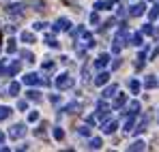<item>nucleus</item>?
Returning a JSON list of instances; mask_svg holds the SVG:
<instances>
[{
  "label": "nucleus",
  "mask_w": 159,
  "mask_h": 152,
  "mask_svg": "<svg viewBox=\"0 0 159 152\" xmlns=\"http://www.w3.org/2000/svg\"><path fill=\"white\" fill-rule=\"evenodd\" d=\"M73 34H75V39H78L80 50H82V47H86V50L95 47V39H93V34H90V32H86L84 28H75V30H73Z\"/></svg>",
  "instance_id": "obj_1"
},
{
  "label": "nucleus",
  "mask_w": 159,
  "mask_h": 152,
  "mask_svg": "<svg viewBox=\"0 0 159 152\" xmlns=\"http://www.w3.org/2000/svg\"><path fill=\"white\" fill-rule=\"evenodd\" d=\"M127 45V28L125 26H120V30L116 32V37H114V43H112V51L114 54H120V50Z\"/></svg>",
  "instance_id": "obj_2"
},
{
  "label": "nucleus",
  "mask_w": 159,
  "mask_h": 152,
  "mask_svg": "<svg viewBox=\"0 0 159 152\" xmlns=\"http://www.w3.org/2000/svg\"><path fill=\"white\" fill-rule=\"evenodd\" d=\"M56 86L60 90H69V88H73V79H71L69 73H60V75L56 77Z\"/></svg>",
  "instance_id": "obj_3"
},
{
  "label": "nucleus",
  "mask_w": 159,
  "mask_h": 152,
  "mask_svg": "<svg viewBox=\"0 0 159 152\" xmlns=\"http://www.w3.org/2000/svg\"><path fill=\"white\" fill-rule=\"evenodd\" d=\"M131 17H140V15H144L146 13V4L144 2H135L133 7H129V11H127Z\"/></svg>",
  "instance_id": "obj_4"
},
{
  "label": "nucleus",
  "mask_w": 159,
  "mask_h": 152,
  "mask_svg": "<svg viewBox=\"0 0 159 152\" xmlns=\"http://www.w3.org/2000/svg\"><path fill=\"white\" fill-rule=\"evenodd\" d=\"M9 135H11L13 139L24 137V135H26V124H22V122H20V124H13V127H11V131H9Z\"/></svg>",
  "instance_id": "obj_5"
},
{
  "label": "nucleus",
  "mask_w": 159,
  "mask_h": 152,
  "mask_svg": "<svg viewBox=\"0 0 159 152\" xmlns=\"http://www.w3.org/2000/svg\"><path fill=\"white\" fill-rule=\"evenodd\" d=\"M95 116H97V118L103 122L107 116H110V105H106L103 101H99V103H97V114H95Z\"/></svg>",
  "instance_id": "obj_6"
},
{
  "label": "nucleus",
  "mask_w": 159,
  "mask_h": 152,
  "mask_svg": "<svg viewBox=\"0 0 159 152\" xmlns=\"http://www.w3.org/2000/svg\"><path fill=\"white\" fill-rule=\"evenodd\" d=\"M71 22H69V20H65V17H60V20H56V22H54V32H60V30H71Z\"/></svg>",
  "instance_id": "obj_7"
},
{
  "label": "nucleus",
  "mask_w": 159,
  "mask_h": 152,
  "mask_svg": "<svg viewBox=\"0 0 159 152\" xmlns=\"http://www.w3.org/2000/svg\"><path fill=\"white\" fill-rule=\"evenodd\" d=\"M24 84H26V86H39V84H43V77L37 75V73H28V75L24 77Z\"/></svg>",
  "instance_id": "obj_8"
},
{
  "label": "nucleus",
  "mask_w": 159,
  "mask_h": 152,
  "mask_svg": "<svg viewBox=\"0 0 159 152\" xmlns=\"http://www.w3.org/2000/svg\"><path fill=\"white\" fill-rule=\"evenodd\" d=\"M107 64H110V54H101V56L95 60V69H99V71L106 69Z\"/></svg>",
  "instance_id": "obj_9"
},
{
  "label": "nucleus",
  "mask_w": 159,
  "mask_h": 152,
  "mask_svg": "<svg viewBox=\"0 0 159 152\" xmlns=\"http://www.w3.org/2000/svg\"><path fill=\"white\" fill-rule=\"evenodd\" d=\"M116 127H118L116 120H110V122H106V124L101 122V131H103V135H112V133L116 131Z\"/></svg>",
  "instance_id": "obj_10"
},
{
  "label": "nucleus",
  "mask_w": 159,
  "mask_h": 152,
  "mask_svg": "<svg viewBox=\"0 0 159 152\" xmlns=\"http://www.w3.org/2000/svg\"><path fill=\"white\" fill-rule=\"evenodd\" d=\"M7 13L9 15H22L24 13V4H9L7 7Z\"/></svg>",
  "instance_id": "obj_11"
},
{
  "label": "nucleus",
  "mask_w": 159,
  "mask_h": 152,
  "mask_svg": "<svg viewBox=\"0 0 159 152\" xmlns=\"http://www.w3.org/2000/svg\"><path fill=\"white\" fill-rule=\"evenodd\" d=\"M107 81H110V73H106V71H101L99 75L95 77V86H106Z\"/></svg>",
  "instance_id": "obj_12"
},
{
  "label": "nucleus",
  "mask_w": 159,
  "mask_h": 152,
  "mask_svg": "<svg viewBox=\"0 0 159 152\" xmlns=\"http://www.w3.org/2000/svg\"><path fill=\"white\" fill-rule=\"evenodd\" d=\"M20 92H22V86H20L17 81H11V84H9V94H11V97H17Z\"/></svg>",
  "instance_id": "obj_13"
},
{
  "label": "nucleus",
  "mask_w": 159,
  "mask_h": 152,
  "mask_svg": "<svg viewBox=\"0 0 159 152\" xmlns=\"http://www.w3.org/2000/svg\"><path fill=\"white\" fill-rule=\"evenodd\" d=\"M131 45H135V47H142L144 45V37H142V32H135L131 37Z\"/></svg>",
  "instance_id": "obj_14"
},
{
  "label": "nucleus",
  "mask_w": 159,
  "mask_h": 152,
  "mask_svg": "<svg viewBox=\"0 0 159 152\" xmlns=\"http://www.w3.org/2000/svg\"><path fill=\"white\" fill-rule=\"evenodd\" d=\"M135 118H138V114H129V118H127V122H125V131H127V133H129V131H133Z\"/></svg>",
  "instance_id": "obj_15"
},
{
  "label": "nucleus",
  "mask_w": 159,
  "mask_h": 152,
  "mask_svg": "<svg viewBox=\"0 0 159 152\" xmlns=\"http://www.w3.org/2000/svg\"><path fill=\"white\" fill-rule=\"evenodd\" d=\"M116 92H118V86H116V84H112V86H107L106 90H103V99H107V97H114Z\"/></svg>",
  "instance_id": "obj_16"
},
{
  "label": "nucleus",
  "mask_w": 159,
  "mask_h": 152,
  "mask_svg": "<svg viewBox=\"0 0 159 152\" xmlns=\"http://www.w3.org/2000/svg\"><path fill=\"white\" fill-rule=\"evenodd\" d=\"M123 105H127V94H123V92H120V94L116 97V101H114V107H116V109H120Z\"/></svg>",
  "instance_id": "obj_17"
},
{
  "label": "nucleus",
  "mask_w": 159,
  "mask_h": 152,
  "mask_svg": "<svg viewBox=\"0 0 159 152\" xmlns=\"http://www.w3.org/2000/svg\"><path fill=\"white\" fill-rule=\"evenodd\" d=\"M20 71H22V64H20V62H17V60H15V62H13V64H11V69H9V71H7V75H17V73H20Z\"/></svg>",
  "instance_id": "obj_18"
},
{
  "label": "nucleus",
  "mask_w": 159,
  "mask_h": 152,
  "mask_svg": "<svg viewBox=\"0 0 159 152\" xmlns=\"http://www.w3.org/2000/svg\"><path fill=\"white\" fill-rule=\"evenodd\" d=\"M146 148V144L142 141V139H138V141H133L131 146H129V152H135V150H144Z\"/></svg>",
  "instance_id": "obj_19"
},
{
  "label": "nucleus",
  "mask_w": 159,
  "mask_h": 152,
  "mask_svg": "<svg viewBox=\"0 0 159 152\" xmlns=\"http://www.w3.org/2000/svg\"><path fill=\"white\" fill-rule=\"evenodd\" d=\"M11 114H13V109H11V107H7V105H0V120L9 118Z\"/></svg>",
  "instance_id": "obj_20"
},
{
  "label": "nucleus",
  "mask_w": 159,
  "mask_h": 152,
  "mask_svg": "<svg viewBox=\"0 0 159 152\" xmlns=\"http://www.w3.org/2000/svg\"><path fill=\"white\" fill-rule=\"evenodd\" d=\"M140 109H142V105H140V101H131L129 103V114H140Z\"/></svg>",
  "instance_id": "obj_21"
},
{
  "label": "nucleus",
  "mask_w": 159,
  "mask_h": 152,
  "mask_svg": "<svg viewBox=\"0 0 159 152\" xmlns=\"http://www.w3.org/2000/svg\"><path fill=\"white\" fill-rule=\"evenodd\" d=\"M62 111H65V114H78V111H80V105H78V103H69Z\"/></svg>",
  "instance_id": "obj_22"
},
{
  "label": "nucleus",
  "mask_w": 159,
  "mask_h": 152,
  "mask_svg": "<svg viewBox=\"0 0 159 152\" xmlns=\"http://www.w3.org/2000/svg\"><path fill=\"white\" fill-rule=\"evenodd\" d=\"M20 39H22L24 43H34V41H37L32 32H22V34H20Z\"/></svg>",
  "instance_id": "obj_23"
},
{
  "label": "nucleus",
  "mask_w": 159,
  "mask_h": 152,
  "mask_svg": "<svg viewBox=\"0 0 159 152\" xmlns=\"http://www.w3.org/2000/svg\"><path fill=\"white\" fill-rule=\"evenodd\" d=\"M45 43H48V45H50L52 50H58V47H60V43H58V41L54 39L52 34H48V37H45Z\"/></svg>",
  "instance_id": "obj_24"
},
{
  "label": "nucleus",
  "mask_w": 159,
  "mask_h": 152,
  "mask_svg": "<svg viewBox=\"0 0 159 152\" xmlns=\"http://www.w3.org/2000/svg\"><path fill=\"white\" fill-rule=\"evenodd\" d=\"M101 144H103V141H101L99 137H95V139H90V141H88V148H90V150H99V148H101Z\"/></svg>",
  "instance_id": "obj_25"
},
{
  "label": "nucleus",
  "mask_w": 159,
  "mask_h": 152,
  "mask_svg": "<svg viewBox=\"0 0 159 152\" xmlns=\"http://www.w3.org/2000/svg\"><path fill=\"white\" fill-rule=\"evenodd\" d=\"M26 97L30 99V101H41V92H39V90H28Z\"/></svg>",
  "instance_id": "obj_26"
},
{
  "label": "nucleus",
  "mask_w": 159,
  "mask_h": 152,
  "mask_svg": "<svg viewBox=\"0 0 159 152\" xmlns=\"http://www.w3.org/2000/svg\"><path fill=\"white\" fill-rule=\"evenodd\" d=\"M135 69H138V71H142V69H144V51H142V54H138V58H135Z\"/></svg>",
  "instance_id": "obj_27"
},
{
  "label": "nucleus",
  "mask_w": 159,
  "mask_h": 152,
  "mask_svg": "<svg viewBox=\"0 0 159 152\" xmlns=\"http://www.w3.org/2000/svg\"><path fill=\"white\" fill-rule=\"evenodd\" d=\"M157 79H155V77H146V81H144V86H146V88H148V90H153V88H157Z\"/></svg>",
  "instance_id": "obj_28"
},
{
  "label": "nucleus",
  "mask_w": 159,
  "mask_h": 152,
  "mask_svg": "<svg viewBox=\"0 0 159 152\" xmlns=\"http://www.w3.org/2000/svg\"><path fill=\"white\" fill-rule=\"evenodd\" d=\"M54 139H56V141H62V139H65V131H62L60 127L54 128Z\"/></svg>",
  "instance_id": "obj_29"
},
{
  "label": "nucleus",
  "mask_w": 159,
  "mask_h": 152,
  "mask_svg": "<svg viewBox=\"0 0 159 152\" xmlns=\"http://www.w3.org/2000/svg\"><path fill=\"white\" fill-rule=\"evenodd\" d=\"M148 17H151V22H155V20L159 17V4H155V7L148 11Z\"/></svg>",
  "instance_id": "obj_30"
},
{
  "label": "nucleus",
  "mask_w": 159,
  "mask_h": 152,
  "mask_svg": "<svg viewBox=\"0 0 159 152\" xmlns=\"http://www.w3.org/2000/svg\"><path fill=\"white\" fill-rule=\"evenodd\" d=\"M129 88H131V92L138 94V92H140V88H142V84H140L138 79H131V81H129Z\"/></svg>",
  "instance_id": "obj_31"
},
{
  "label": "nucleus",
  "mask_w": 159,
  "mask_h": 152,
  "mask_svg": "<svg viewBox=\"0 0 159 152\" xmlns=\"http://www.w3.org/2000/svg\"><path fill=\"white\" fill-rule=\"evenodd\" d=\"M7 51H9V54H15V51H17V45H15V41H13V39L7 43Z\"/></svg>",
  "instance_id": "obj_32"
},
{
  "label": "nucleus",
  "mask_w": 159,
  "mask_h": 152,
  "mask_svg": "<svg viewBox=\"0 0 159 152\" xmlns=\"http://www.w3.org/2000/svg\"><path fill=\"white\" fill-rule=\"evenodd\" d=\"M45 128H48V124H45V122H43V124H41V127L37 128V137H45Z\"/></svg>",
  "instance_id": "obj_33"
},
{
  "label": "nucleus",
  "mask_w": 159,
  "mask_h": 152,
  "mask_svg": "<svg viewBox=\"0 0 159 152\" xmlns=\"http://www.w3.org/2000/svg\"><path fill=\"white\" fill-rule=\"evenodd\" d=\"M20 56H22V58H26L28 62H34V56H32V54H30V51H22V54H20Z\"/></svg>",
  "instance_id": "obj_34"
},
{
  "label": "nucleus",
  "mask_w": 159,
  "mask_h": 152,
  "mask_svg": "<svg viewBox=\"0 0 159 152\" xmlns=\"http://www.w3.org/2000/svg\"><path fill=\"white\" fill-rule=\"evenodd\" d=\"M151 32H153V26H151V24L142 26V34H151Z\"/></svg>",
  "instance_id": "obj_35"
},
{
  "label": "nucleus",
  "mask_w": 159,
  "mask_h": 152,
  "mask_svg": "<svg viewBox=\"0 0 159 152\" xmlns=\"http://www.w3.org/2000/svg\"><path fill=\"white\" fill-rule=\"evenodd\" d=\"M43 71H54V62L45 60V62H43Z\"/></svg>",
  "instance_id": "obj_36"
},
{
  "label": "nucleus",
  "mask_w": 159,
  "mask_h": 152,
  "mask_svg": "<svg viewBox=\"0 0 159 152\" xmlns=\"http://www.w3.org/2000/svg\"><path fill=\"white\" fill-rule=\"evenodd\" d=\"M28 120H30V122L39 120V111H30V114H28Z\"/></svg>",
  "instance_id": "obj_37"
},
{
  "label": "nucleus",
  "mask_w": 159,
  "mask_h": 152,
  "mask_svg": "<svg viewBox=\"0 0 159 152\" xmlns=\"http://www.w3.org/2000/svg\"><path fill=\"white\" fill-rule=\"evenodd\" d=\"M43 28H48L45 22H37V24H34V30H43Z\"/></svg>",
  "instance_id": "obj_38"
},
{
  "label": "nucleus",
  "mask_w": 159,
  "mask_h": 152,
  "mask_svg": "<svg viewBox=\"0 0 159 152\" xmlns=\"http://www.w3.org/2000/svg\"><path fill=\"white\" fill-rule=\"evenodd\" d=\"M125 9H127V7H123V4L118 7V17H125V15H127V11H125Z\"/></svg>",
  "instance_id": "obj_39"
},
{
  "label": "nucleus",
  "mask_w": 159,
  "mask_h": 152,
  "mask_svg": "<svg viewBox=\"0 0 159 152\" xmlns=\"http://www.w3.org/2000/svg\"><path fill=\"white\" fill-rule=\"evenodd\" d=\"M80 135H86V137H88V135H90V128H88V127H82V128H80Z\"/></svg>",
  "instance_id": "obj_40"
},
{
  "label": "nucleus",
  "mask_w": 159,
  "mask_h": 152,
  "mask_svg": "<svg viewBox=\"0 0 159 152\" xmlns=\"http://www.w3.org/2000/svg\"><path fill=\"white\" fill-rule=\"evenodd\" d=\"M26 107H28V103H26V101H17V109H22V111H24Z\"/></svg>",
  "instance_id": "obj_41"
},
{
  "label": "nucleus",
  "mask_w": 159,
  "mask_h": 152,
  "mask_svg": "<svg viewBox=\"0 0 159 152\" xmlns=\"http://www.w3.org/2000/svg\"><path fill=\"white\" fill-rule=\"evenodd\" d=\"M90 24H99V15H97V13L90 15Z\"/></svg>",
  "instance_id": "obj_42"
},
{
  "label": "nucleus",
  "mask_w": 159,
  "mask_h": 152,
  "mask_svg": "<svg viewBox=\"0 0 159 152\" xmlns=\"http://www.w3.org/2000/svg\"><path fill=\"white\" fill-rule=\"evenodd\" d=\"M120 64H123V60H114L112 62V69H120Z\"/></svg>",
  "instance_id": "obj_43"
},
{
  "label": "nucleus",
  "mask_w": 159,
  "mask_h": 152,
  "mask_svg": "<svg viewBox=\"0 0 159 152\" xmlns=\"http://www.w3.org/2000/svg\"><path fill=\"white\" fill-rule=\"evenodd\" d=\"M50 101L56 105V103H60V97H58V94H54V97H50Z\"/></svg>",
  "instance_id": "obj_44"
},
{
  "label": "nucleus",
  "mask_w": 159,
  "mask_h": 152,
  "mask_svg": "<svg viewBox=\"0 0 159 152\" xmlns=\"http://www.w3.org/2000/svg\"><path fill=\"white\" fill-rule=\"evenodd\" d=\"M86 122H88V124H95V122H97V116H88V120H86Z\"/></svg>",
  "instance_id": "obj_45"
},
{
  "label": "nucleus",
  "mask_w": 159,
  "mask_h": 152,
  "mask_svg": "<svg viewBox=\"0 0 159 152\" xmlns=\"http://www.w3.org/2000/svg\"><path fill=\"white\" fill-rule=\"evenodd\" d=\"M151 37H153V39H159V28H157V30L153 28V32H151Z\"/></svg>",
  "instance_id": "obj_46"
},
{
  "label": "nucleus",
  "mask_w": 159,
  "mask_h": 152,
  "mask_svg": "<svg viewBox=\"0 0 159 152\" xmlns=\"http://www.w3.org/2000/svg\"><path fill=\"white\" fill-rule=\"evenodd\" d=\"M2 141H4V133L0 131V146H2Z\"/></svg>",
  "instance_id": "obj_47"
},
{
  "label": "nucleus",
  "mask_w": 159,
  "mask_h": 152,
  "mask_svg": "<svg viewBox=\"0 0 159 152\" xmlns=\"http://www.w3.org/2000/svg\"><path fill=\"white\" fill-rule=\"evenodd\" d=\"M157 54H159V47H157V50H155V51H153V58H155V56H157Z\"/></svg>",
  "instance_id": "obj_48"
},
{
  "label": "nucleus",
  "mask_w": 159,
  "mask_h": 152,
  "mask_svg": "<svg viewBox=\"0 0 159 152\" xmlns=\"http://www.w3.org/2000/svg\"><path fill=\"white\" fill-rule=\"evenodd\" d=\"M157 122H159V114H157Z\"/></svg>",
  "instance_id": "obj_49"
},
{
  "label": "nucleus",
  "mask_w": 159,
  "mask_h": 152,
  "mask_svg": "<svg viewBox=\"0 0 159 152\" xmlns=\"http://www.w3.org/2000/svg\"><path fill=\"white\" fill-rule=\"evenodd\" d=\"M0 37H2V30H0Z\"/></svg>",
  "instance_id": "obj_50"
}]
</instances>
